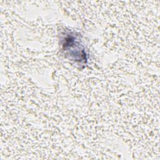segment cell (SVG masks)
<instances>
[{
    "label": "cell",
    "instance_id": "1",
    "mask_svg": "<svg viewBox=\"0 0 160 160\" xmlns=\"http://www.w3.org/2000/svg\"><path fill=\"white\" fill-rule=\"evenodd\" d=\"M74 35V33L70 32L64 37L62 49L66 56H69V58L72 61L79 62L80 64L85 63L87 61V54L84 47Z\"/></svg>",
    "mask_w": 160,
    "mask_h": 160
}]
</instances>
